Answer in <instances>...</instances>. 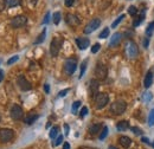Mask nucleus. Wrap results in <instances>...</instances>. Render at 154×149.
<instances>
[{
    "mask_svg": "<svg viewBox=\"0 0 154 149\" xmlns=\"http://www.w3.org/2000/svg\"><path fill=\"white\" fill-rule=\"evenodd\" d=\"M126 109H127L126 102L122 101V99H117V101L113 102L110 104V109L109 110L113 115H122L123 112L126 111Z\"/></svg>",
    "mask_w": 154,
    "mask_h": 149,
    "instance_id": "nucleus-1",
    "label": "nucleus"
},
{
    "mask_svg": "<svg viewBox=\"0 0 154 149\" xmlns=\"http://www.w3.org/2000/svg\"><path fill=\"white\" fill-rule=\"evenodd\" d=\"M125 51H126L127 58H129V59H134V58H136V57L139 56V47H137V45L135 44L133 40H131V41L127 43Z\"/></svg>",
    "mask_w": 154,
    "mask_h": 149,
    "instance_id": "nucleus-2",
    "label": "nucleus"
},
{
    "mask_svg": "<svg viewBox=\"0 0 154 149\" xmlns=\"http://www.w3.org/2000/svg\"><path fill=\"white\" fill-rule=\"evenodd\" d=\"M109 102V96L106 93H98L95 96V107L96 109H103Z\"/></svg>",
    "mask_w": 154,
    "mask_h": 149,
    "instance_id": "nucleus-3",
    "label": "nucleus"
},
{
    "mask_svg": "<svg viewBox=\"0 0 154 149\" xmlns=\"http://www.w3.org/2000/svg\"><path fill=\"white\" fill-rule=\"evenodd\" d=\"M63 45V39L59 37H55L50 44V53L52 57H57L59 53V50Z\"/></svg>",
    "mask_w": 154,
    "mask_h": 149,
    "instance_id": "nucleus-4",
    "label": "nucleus"
},
{
    "mask_svg": "<svg viewBox=\"0 0 154 149\" xmlns=\"http://www.w3.org/2000/svg\"><path fill=\"white\" fill-rule=\"evenodd\" d=\"M107 74H108V69H107V66H104V65L101 64V63H97L96 68H95V76H96V79L103 81V79H106Z\"/></svg>",
    "mask_w": 154,
    "mask_h": 149,
    "instance_id": "nucleus-5",
    "label": "nucleus"
},
{
    "mask_svg": "<svg viewBox=\"0 0 154 149\" xmlns=\"http://www.w3.org/2000/svg\"><path fill=\"white\" fill-rule=\"evenodd\" d=\"M64 69L68 74H72L77 69V60L75 58H69L64 63Z\"/></svg>",
    "mask_w": 154,
    "mask_h": 149,
    "instance_id": "nucleus-6",
    "label": "nucleus"
},
{
    "mask_svg": "<svg viewBox=\"0 0 154 149\" xmlns=\"http://www.w3.org/2000/svg\"><path fill=\"white\" fill-rule=\"evenodd\" d=\"M14 137V131L8 128L0 129V141L1 142H10Z\"/></svg>",
    "mask_w": 154,
    "mask_h": 149,
    "instance_id": "nucleus-7",
    "label": "nucleus"
},
{
    "mask_svg": "<svg viewBox=\"0 0 154 149\" xmlns=\"http://www.w3.org/2000/svg\"><path fill=\"white\" fill-rule=\"evenodd\" d=\"M100 25H101V19H98V18L93 19V20L89 21L88 25L85 26V29H84V33H85V35H89V33L94 32L95 30H97V29L100 27Z\"/></svg>",
    "mask_w": 154,
    "mask_h": 149,
    "instance_id": "nucleus-8",
    "label": "nucleus"
},
{
    "mask_svg": "<svg viewBox=\"0 0 154 149\" xmlns=\"http://www.w3.org/2000/svg\"><path fill=\"white\" fill-rule=\"evenodd\" d=\"M17 84L19 85V88L23 91H29V90L32 89L31 83H30V82L25 78V76H23V74L18 76V78H17Z\"/></svg>",
    "mask_w": 154,
    "mask_h": 149,
    "instance_id": "nucleus-9",
    "label": "nucleus"
},
{
    "mask_svg": "<svg viewBox=\"0 0 154 149\" xmlns=\"http://www.w3.org/2000/svg\"><path fill=\"white\" fill-rule=\"evenodd\" d=\"M26 23H27V18L25 16H17V17L12 18V20H11V26L13 29H19V27H23Z\"/></svg>",
    "mask_w": 154,
    "mask_h": 149,
    "instance_id": "nucleus-10",
    "label": "nucleus"
},
{
    "mask_svg": "<svg viewBox=\"0 0 154 149\" xmlns=\"http://www.w3.org/2000/svg\"><path fill=\"white\" fill-rule=\"evenodd\" d=\"M10 115H11V117H12L14 121H19L20 118L23 117V115H24V111H23V109H21L20 105H18V104H13V107L11 108Z\"/></svg>",
    "mask_w": 154,
    "mask_h": 149,
    "instance_id": "nucleus-11",
    "label": "nucleus"
},
{
    "mask_svg": "<svg viewBox=\"0 0 154 149\" xmlns=\"http://www.w3.org/2000/svg\"><path fill=\"white\" fill-rule=\"evenodd\" d=\"M65 21H66L68 25H70V26H72V27L79 25V23H81L79 18H78L77 16H75V14H72V13H66V16H65Z\"/></svg>",
    "mask_w": 154,
    "mask_h": 149,
    "instance_id": "nucleus-12",
    "label": "nucleus"
},
{
    "mask_svg": "<svg viewBox=\"0 0 154 149\" xmlns=\"http://www.w3.org/2000/svg\"><path fill=\"white\" fill-rule=\"evenodd\" d=\"M98 89H100V83H98V79H91L90 81V85H89V90L91 96L95 98L97 93H98Z\"/></svg>",
    "mask_w": 154,
    "mask_h": 149,
    "instance_id": "nucleus-13",
    "label": "nucleus"
},
{
    "mask_svg": "<svg viewBox=\"0 0 154 149\" xmlns=\"http://www.w3.org/2000/svg\"><path fill=\"white\" fill-rule=\"evenodd\" d=\"M121 40H122V33L115 32V33L112 36V38H110L109 46H110V47H115V46H117V45L121 43Z\"/></svg>",
    "mask_w": 154,
    "mask_h": 149,
    "instance_id": "nucleus-14",
    "label": "nucleus"
},
{
    "mask_svg": "<svg viewBox=\"0 0 154 149\" xmlns=\"http://www.w3.org/2000/svg\"><path fill=\"white\" fill-rule=\"evenodd\" d=\"M76 44L79 50H85L87 47H89L90 40L88 38H76Z\"/></svg>",
    "mask_w": 154,
    "mask_h": 149,
    "instance_id": "nucleus-15",
    "label": "nucleus"
},
{
    "mask_svg": "<svg viewBox=\"0 0 154 149\" xmlns=\"http://www.w3.org/2000/svg\"><path fill=\"white\" fill-rule=\"evenodd\" d=\"M119 142H120V144H121L123 148H129L131 144H132V140H131L128 136H120Z\"/></svg>",
    "mask_w": 154,
    "mask_h": 149,
    "instance_id": "nucleus-16",
    "label": "nucleus"
},
{
    "mask_svg": "<svg viewBox=\"0 0 154 149\" xmlns=\"http://www.w3.org/2000/svg\"><path fill=\"white\" fill-rule=\"evenodd\" d=\"M152 84H153V74H152L151 71H148V74H146V77H145L143 85H145V88H146V89H148Z\"/></svg>",
    "mask_w": 154,
    "mask_h": 149,
    "instance_id": "nucleus-17",
    "label": "nucleus"
},
{
    "mask_svg": "<svg viewBox=\"0 0 154 149\" xmlns=\"http://www.w3.org/2000/svg\"><path fill=\"white\" fill-rule=\"evenodd\" d=\"M128 128H129V122H127V121H120L116 124V129L119 131H125Z\"/></svg>",
    "mask_w": 154,
    "mask_h": 149,
    "instance_id": "nucleus-18",
    "label": "nucleus"
},
{
    "mask_svg": "<svg viewBox=\"0 0 154 149\" xmlns=\"http://www.w3.org/2000/svg\"><path fill=\"white\" fill-rule=\"evenodd\" d=\"M38 117L39 116L37 115V114H29V115L25 117V123L30 126V124L35 123V121H36V120H38Z\"/></svg>",
    "mask_w": 154,
    "mask_h": 149,
    "instance_id": "nucleus-19",
    "label": "nucleus"
},
{
    "mask_svg": "<svg viewBox=\"0 0 154 149\" xmlns=\"http://www.w3.org/2000/svg\"><path fill=\"white\" fill-rule=\"evenodd\" d=\"M100 129H101V123H94L89 127V132L91 135H96L97 132H100Z\"/></svg>",
    "mask_w": 154,
    "mask_h": 149,
    "instance_id": "nucleus-20",
    "label": "nucleus"
},
{
    "mask_svg": "<svg viewBox=\"0 0 154 149\" xmlns=\"http://www.w3.org/2000/svg\"><path fill=\"white\" fill-rule=\"evenodd\" d=\"M45 37H46V30L44 29V30L42 31V33L38 36V38L35 40V44H40V43H43V41L45 40Z\"/></svg>",
    "mask_w": 154,
    "mask_h": 149,
    "instance_id": "nucleus-21",
    "label": "nucleus"
},
{
    "mask_svg": "<svg viewBox=\"0 0 154 149\" xmlns=\"http://www.w3.org/2000/svg\"><path fill=\"white\" fill-rule=\"evenodd\" d=\"M4 2L7 5V7H14L20 5V0H4Z\"/></svg>",
    "mask_w": 154,
    "mask_h": 149,
    "instance_id": "nucleus-22",
    "label": "nucleus"
},
{
    "mask_svg": "<svg viewBox=\"0 0 154 149\" xmlns=\"http://www.w3.org/2000/svg\"><path fill=\"white\" fill-rule=\"evenodd\" d=\"M87 64H88V59L83 60V62H82V64H81V72H79V76H78V78H79V79L83 77V74H84V72H85V69H87Z\"/></svg>",
    "mask_w": 154,
    "mask_h": 149,
    "instance_id": "nucleus-23",
    "label": "nucleus"
},
{
    "mask_svg": "<svg viewBox=\"0 0 154 149\" xmlns=\"http://www.w3.org/2000/svg\"><path fill=\"white\" fill-rule=\"evenodd\" d=\"M153 32H154V21H152V23L148 24V26H147V29H146V35H147L148 37H151V36L153 35Z\"/></svg>",
    "mask_w": 154,
    "mask_h": 149,
    "instance_id": "nucleus-24",
    "label": "nucleus"
},
{
    "mask_svg": "<svg viewBox=\"0 0 154 149\" xmlns=\"http://www.w3.org/2000/svg\"><path fill=\"white\" fill-rule=\"evenodd\" d=\"M108 36H109V27H106V29H103V30L101 31V33L98 35V38L106 39V38H108Z\"/></svg>",
    "mask_w": 154,
    "mask_h": 149,
    "instance_id": "nucleus-25",
    "label": "nucleus"
},
{
    "mask_svg": "<svg viewBox=\"0 0 154 149\" xmlns=\"http://www.w3.org/2000/svg\"><path fill=\"white\" fill-rule=\"evenodd\" d=\"M81 101H76V102H74L72 103V107H71V112L72 114H77V110H78V108L81 107Z\"/></svg>",
    "mask_w": 154,
    "mask_h": 149,
    "instance_id": "nucleus-26",
    "label": "nucleus"
},
{
    "mask_svg": "<svg viewBox=\"0 0 154 149\" xmlns=\"http://www.w3.org/2000/svg\"><path fill=\"white\" fill-rule=\"evenodd\" d=\"M58 130H59V128H58V127H52V128H51V130H50V132H49L50 138H55V137L57 136Z\"/></svg>",
    "mask_w": 154,
    "mask_h": 149,
    "instance_id": "nucleus-27",
    "label": "nucleus"
},
{
    "mask_svg": "<svg viewBox=\"0 0 154 149\" xmlns=\"http://www.w3.org/2000/svg\"><path fill=\"white\" fill-rule=\"evenodd\" d=\"M52 19H54V23H55L56 25H58V24L60 23V19H62L60 12H55V13H54V17H52Z\"/></svg>",
    "mask_w": 154,
    "mask_h": 149,
    "instance_id": "nucleus-28",
    "label": "nucleus"
},
{
    "mask_svg": "<svg viewBox=\"0 0 154 149\" xmlns=\"http://www.w3.org/2000/svg\"><path fill=\"white\" fill-rule=\"evenodd\" d=\"M148 124L149 126H154V108L148 114Z\"/></svg>",
    "mask_w": 154,
    "mask_h": 149,
    "instance_id": "nucleus-29",
    "label": "nucleus"
},
{
    "mask_svg": "<svg viewBox=\"0 0 154 149\" xmlns=\"http://www.w3.org/2000/svg\"><path fill=\"white\" fill-rule=\"evenodd\" d=\"M108 127H103V129L101 131V134H100V140H104L106 137H107V135H108Z\"/></svg>",
    "mask_w": 154,
    "mask_h": 149,
    "instance_id": "nucleus-30",
    "label": "nucleus"
},
{
    "mask_svg": "<svg viewBox=\"0 0 154 149\" xmlns=\"http://www.w3.org/2000/svg\"><path fill=\"white\" fill-rule=\"evenodd\" d=\"M123 19H125V14H121V16H120V17H119V18L116 19L115 21L112 24V27H113V29H115L116 26H117V25H119V24H120V23H121Z\"/></svg>",
    "mask_w": 154,
    "mask_h": 149,
    "instance_id": "nucleus-31",
    "label": "nucleus"
},
{
    "mask_svg": "<svg viewBox=\"0 0 154 149\" xmlns=\"http://www.w3.org/2000/svg\"><path fill=\"white\" fill-rule=\"evenodd\" d=\"M142 20H143V14H142V16H140L139 18L135 19L134 21H133V26H134V27H136V26H139V25H140V24L142 23Z\"/></svg>",
    "mask_w": 154,
    "mask_h": 149,
    "instance_id": "nucleus-32",
    "label": "nucleus"
},
{
    "mask_svg": "<svg viewBox=\"0 0 154 149\" xmlns=\"http://www.w3.org/2000/svg\"><path fill=\"white\" fill-rule=\"evenodd\" d=\"M62 142H63V135H59V136L57 137V140L52 143V146H54V147H57V146H59Z\"/></svg>",
    "mask_w": 154,
    "mask_h": 149,
    "instance_id": "nucleus-33",
    "label": "nucleus"
},
{
    "mask_svg": "<svg viewBox=\"0 0 154 149\" xmlns=\"http://www.w3.org/2000/svg\"><path fill=\"white\" fill-rule=\"evenodd\" d=\"M18 59H19V56H13L12 58H10V59L7 60V64H8V65H12V64H14Z\"/></svg>",
    "mask_w": 154,
    "mask_h": 149,
    "instance_id": "nucleus-34",
    "label": "nucleus"
},
{
    "mask_svg": "<svg viewBox=\"0 0 154 149\" xmlns=\"http://www.w3.org/2000/svg\"><path fill=\"white\" fill-rule=\"evenodd\" d=\"M100 47H101V45H100L98 43L94 44V45H93V47H91V53H96V52H98Z\"/></svg>",
    "mask_w": 154,
    "mask_h": 149,
    "instance_id": "nucleus-35",
    "label": "nucleus"
},
{
    "mask_svg": "<svg viewBox=\"0 0 154 149\" xmlns=\"http://www.w3.org/2000/svg\"><path fill=\"white\" fill-rule=\"evenodd\" d=\"M131 130L133 131L135 135H142V130H141L140 128H137V127H132Z\"/></svg>",
    "mask_w": 154,
    "mask_h": 149,
    "instance_id": "nucleus-36",
    "label": "nucleus"
},
{
    "mask_svg": "<svg viewBox=\"0 0 154 149\" xmlns=\"http://www.w3.org/2000/svg\"><path fill=\"white\" fill-rule=\"evenodd\" d=\"M136 7L135 6H129V8H128V13L131 14V16H135L136 14Z\"/></svg>",
    "mask_w": 154,
    "mask_h": 149,
    "instance_id": "nucleus-37",
    "label": "nucleus"
},
{
    "mask_svg": "<svg viewBox=\"0 0 154 149\" xmlns=\"http://www.w3.org/2000/svg\"><path fill=\"white\" fill-rule=\"evenodd\" d=\"M87 114H88V108H87V107H83V108L81 109V112H79V116H81V117H84V116H85Z\"/></svg>",
    "mask_w": 154,
    "mask_h": 149,
    "instance_id": "nucleus-38",
    "label": "nucleus"
},
{
    "mask_svg": "<svg viewBox=\"0 0 154 149\" xmlns=\"http://www.w3.org/2000/svg\"><path fill=\"white\" fill-rule=\"evenodd\" d=\"M70 91V89H64V90H62V91H59L58 93V97H64V96H66V93Z\"/></svg>",
    "mask_w": 154,
    "mask_h": 149,
    "instance_id": "nucleus-39",
    "label": "nucleus"
},
{
    "mask_svg": "<svg viewBox=\"0 0 154 149\" xmlns=\"http://www.w3.org/2000/svg\"><path fill=\"white\" fill-rule=\"evenodd\" d=\"M143 99L147 102V101H151L152 99V93H143Z\"/></svg>",
    "mask_w": 154,
    "mask_h": 149,
    "instance_id": "nucleus-40",
    "label": "nucleus"
},
{
    "mask_svg": "<svg viewBox=\"0 0 154 149\" xmlns=\"http://www.w3.org/2000/svg\"><path fill=\"white\" fill-rule=\"evenodd\" d=\"M50 21V12H46V14H45V17L43 19V24H48Z\"/></svg>",
    "mask_w": 154,
    "mask_h": 149,
    "instance_id": "nucleus-41",
    "label": "nucleus"
},
{
    "mask_svg": "<svg viewBox=\"0 0 154 149\" xmlns=\"http://www.w3.org/2000/svg\"><path fill=\"white\" fill-rule=\"evenodd\" d=\"M74 2H75V0H64V4L66 7H71L74 5Z\"/></svg>",
    "mask_w": 154,
    "mask_h": 149,
    "instance_id": "nucleus-42",
    "label": "nucleus"
},
{
    "mask_svg": "<svg viewBox=\"0 0 154 149\" xmlns=\"http://www.w3.org/2000/svg\"><path fill=\"white\" fill-rule=\"evenodd\" d=\"M148 45H149V38H145V40H143V47L145 49H147L148 47Z\"/></svg>",
    "mask_w": 154,
    "mask_h": 149,
    "instance_id": "nucleus-43",
    "label": "nucleus"
},
{
    "mask_svg": "<svg viewBox=\"0 0 154 149\" xmlns=\"http://www.w3.org/2000/svg\"><path fill=\"white\" fill-rule=\"evenodd\" d=\"M141 141L143 142V143H147V144H149L151 142H149V140L147 138V137H141Z\"/></svg>",
    "mask_w": 154,
    "mask_h": 149,
    "instance_id": "nucleus-44",
    "label": "nucleus"
},
{
    "mask_svg": "<svg viewBox=\"0 0 154 149\" xmlns=\"http://www.w3.org/2000/svg\"><path fill=\"white\" fill-rule=\"evenodd\" d=\"M44 90H45L46 93H50V87H49V84H45V85H44Z\"/></svg>",
    "mask_w": 154,
    "mask_h": 149,
    "instance_id": "nucleus-45",
    "label": "nucleus"
},
{
    "mask_svg": "<svg viewBox=\"0 0 154 149\" xmlns=\"http://www.w3.org/2000/svg\"><path fill=\"white\" fill-rule=\"evenodd\" d=\"M64 129H65V135H69V126L64 124Z\"/></svg>",
    "mask_w": 154,
    "mask_h": 149,
    "instance_id": "nucleus-46",
    "label": "nucleus"
},
{
    "mask_svg": "<svg viewBox=\"0 0 154 149\" xmlns=\"http://www.w3.org/2000/svg\"><path fill=\"white\" fill-rule=\"evenodd\" d=\"M63 149H70V144H69L68 142H65V143L63 144Z\"/></svg>",
    "mask_w": 154,
    "mask_h": 149,
    "instance_id": "nucleus-47",
    "label": "nucleus"
},
{
    "mask_svg": "<svg viewBox=\"0 0 154 149\" xmlns=\"http://www.w3.org/2000/svg\"><path fill=\"white\" fill-rule=\"evenodd\" d=\"M37 1H38V0H30V2H31L32 5H36V4H37Z\"/></svg>",
    "mask_w": 154,
    "mask_h": 149,
    "instance_id": "nucleus-48",
    "label": "nucleus"
},
{
    "mask_svg": "<svg viewBox=\"0 0 154 149\" xmlns=\"http://www.w3.org/2000/svg\"><path fill=\"white\" fill-rule=\"evenodd\" d=\"M109 149H117V148L114 147V146H109Z\"/></svg>",
    "mask_w": 154,
    "mask_h": 149,
    "instance_id": "nucleus-49",
    "label": "nucleus"
},
{
    "mask_svg": "<svg viewBox=\"0 0 154 149\" xmlns=\"http://www.w3.org/2000/svg\"><path fill=\"white\" fill-rule=\"evenodd\" d=\"M152 146H153V148H154V142H152Z\"/></svg>",
    "mask_w": 154,
    "mask_h": 149,
    "instance_id": "nucleus-50",
    "label": "nucleus"
}]
</instances>
